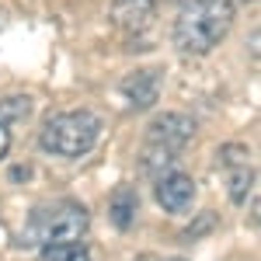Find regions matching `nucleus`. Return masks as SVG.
Masks as SVG:
<instances>
[{
  "instance_id": "obj_8",
  "label": "nucleus",
  "mask_w": 261,
  "mask_h": 261,
  "mask_svg": "<svg viewBox=\"0 0 261 261\" xmlns=\"http://www.w3.org/2000/svg\"><path fill=\"white\" fill-rule=\"evenodd\" d=\"M136 213H140V195H136V188H133V185H119V188L112 192V199H108V216H112V223H115L119 230H129V226L136 223Z\"/></svg>"
},
{
  "instance_id": "obj_11",
  "label": "nucleus",
  "mask_w": 261,
  "mask_h": 261,
  "mask_svg": "<svg viewBox=\"0 0 261 261\" xmlns=\"http://www.w3.org/2000/svg\"><path fill=\"white\" fill-rule=\"evenodd\" d=\"M32 115V98L24 94H14V98H4L0 101V122H7V125H14V122H24Z\"/></svg>"
},
{
  "instance_id": "obj_6",
  "label": "nucleus",
  "mask_w": 261,
  "mask_h": 261,
  "mask_svg": "<svg viewBox=\"0 0 261 261\" xmlns=\"http://www.w3.org/2000/svg\"><path fill=\"white\" fill-rule=\"evenodd\" d=\"M119 91L125 94L129 108L146 112V108H153L157 98H161V77H157V70H136V73H129L119 84Z\"/></svg>"
},
{
  "instance_id": "obj_7",
  "label": "nucleus",
  "mask_w": 261,
  "mask_h": 261,
  "mask_svg": "<svg viewBox=\"0 0 261 261\" xmlns=\"http://www.w3.org/2000/svg\"><path fill=\"white\" fill-rule=\"evenodd\" d=\"M153 14H157V0H115L112 4V21L129 35L146 32L153 24Z\"/></svg>"
},
{
  "instance_id": "obj_3",
  "label": "nucleus",
  "mask_w": 261,
  "mask_h": 261,
  "mask_svg": "<svg viewBox=\"0 0 261 261\" xmlns=\"http://www.w3.org/2000/svg\"><path fill=\"white\" fill-rule=\"evenodd\" d=\"M91 226L87 209L77 202H63L53 209H39L28 223V244H77Z\"/></svg>"
},
{
  "instance_id": "obj_12",
  "label": "nucleus",
  "mask_w": 261,
  "mask_h": 261,
  "mask_svg": "<svg viewBox=\"0 0 261 261\" xmlns=\"http://www.w3.org/2000/svg\"><path fill=\"white\" fill-rule=\"evenodd\" d=\"M251 185H254V171L247 167V164H241V167H233L230 171V199L237 202H247V195H251Z\"/></svg>"
},
{
  "instance_id": "obj_1",
  "label": "nucleus",
  "mask_w": 261,
  "mask_h": 261,
  "mask_svg": "<svg viewBox=\"0 0 261 261\" xmlns=\"http://www.w3.org/2000/svg\"><path fill=\"white\" fill-rule=\"evenodd\" d=\"M233 18V0H188L174 21V45L188 56H205L226 39Z\"/></svg>"
},
{
  "instance_id": "obj_14",
  "label": "nucleus",
  "mask_w": 261,
  "mask_h": 261,
  "mask_svg": "<svg viewBox=\"0 0 261 261\" xmlns=\"http://www.w3.org/2000/svg\"><path fill=\"white\" fill-rule=\"evenodd\" d=\"M7 150H11V125L0 122V161L7 157Z\"/></svg>"
},
{
  "instance_id": "obj_13",
  "label": "nucleus",
  "mask_w": 261,
  "mask_h": 261,
  "mask_svg": "<svg viewBox=\"0 0 261 261\" xmlns=\"http://www.w3.org/2000/svg\"><path fill=\"white\" fill-rule=\"evenodd\" d=\"M247 146H237V143H230V146H223L220 150V164H226V167H241V164H247Z\"/></svg>"
},
{
  "instance_id": "obj_16",
  "label": "nucleus",
  "mask_w": 261,
  "mask_h": 261,
  "mask_svg": "<svg viewBox=\"0 0 261 261\" xmlns=\"http://www.w3.org/2000/svg\"><path fill=\"white\" fill-rule=\"evenodd\" d=\"M167 261H185V258H167Z\"/></svg>"
},
{
  "instance_id": "obj_10",
  "label": "nucleus",
  "mask_w": 261,
  "mask_h": 261,
  "mask_svg": "<svg viewBox=\"0 0 261 261\" xmlns=\"http://www.w3.org/2000/svg\"><path fill=\"white\" fill-rule=\"evenodd\" d=\"M39 261H91L87 247L81 241L77 244H42Z\"/></svg>"
},
{
  "instance_id": "obj_4",
  "label": "nucleus",
  "mask_w": 261,
  "mask_h": 261,
  "mask_svg": "<svg viewBox=\"0 0 261 261\" xmlns=\"http://www.w3.org/2000/svg\"><path fill=\"white\" fill-rule=\"evenodd\" d=\"M195 136V122L188 119L185 112H164L157 119L150 122V129H146V143H157V146H167V150H174L181 153L188 143Z\"/></svg>"
},
{
  "instance_id": "obj_9",
  "label": "nucleus",
  "mask_w": 261,
  "mask_h": 261,
  "mask_svg": "<svg viewBox=\"0 0 261 261\" xmlns=\"http://www.w3.org/2000/svg\"><path fill=\"white\" fill-rule=\"evenodd\" d=\"M174 161H178V153L174 150H167V146H157V143H146L143 146V174H150V178H161V174H167L171 167H174Z\"/></svg>"
},
{
  "instance_id": "obj_15",
  "label": "nucleus",
  "mask_w": 261,
  "mask_h": 261,
  "mask_svg": "<svg viewBox=\"0 0 261 261\" xmlns=\"http://www.w3.org/2000/svg\"><path fill=\"white\" fill-rule=\"evenodd\" d=\"M157 4H174V0H157Z\"/></svg>"
},
{
  "instance_id": "obj_2",
  "label": "nucleus",
  "mask_w": 261,
  "mask_h": 261,
  "mask_svg": "<svg viewBox=\"0 0 261 261\" xmlns=\"http://www.w3.org/2000/svg\"><path fill=\"white\" fill-rule=\"evenodd\" d=\"M101 136V119L94 112H56V115H49L45 125H42L39 133V146L45 153H53V157H84V153H91V146L98 143Z\"/></svg>"
},
{
  "instance_id": "obj_5",
  "label": "nucleus",
  "mask_w": 261,
  "mask_h": 261,
  "mask_svg": "<svg viewBox=\"0 0 261 261\" xmlns=\"http://www.w3.org/2000/svg\"><path fill=\"white\" fill-rule=\"evenodd\" d=\"M153 195H157V202L167 213H185L195 202V181L188 178V174H181V171H167V174L157 178Z\"/></svg>"
}]
</instances>
